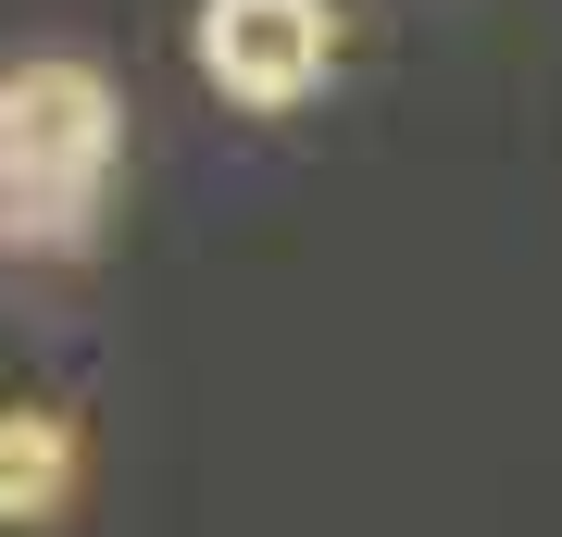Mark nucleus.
Masks as SVG:
<instances>
[{
    "instance_id": "obj_1",
    "label": "nucleus",
    "mask_w": 562,
    "mask_h": 537,
    "mask_svg": "<svg viewBox=\"0 0 562 537\" xmlns=\"http://www.w3.org/2000/svg\"><path fill=\"white\" fill-rule=\"evenodd\" d=\"M113 88L101 63L76 51H38L0 76V250H88L101 225V188H113Z\"/></svg>"
},
{
    "instance_id": "obj_2",
    "label": "nucleus",
    "mask_w": 562,
    "mask_h": 537,
    "mask_svg": "<svg viewBox=\"0 0 562 537\" xmlns=\"http://www.w3.org/2000/svg\"><path fill=\"white\" fill-rule=\"evenodd\" d=\"M338 63V13L325 0H201V76L238 113H288Z\"/></svg>"
},
{
    "instance_id": "obj_3",
    "label": "nucleus",
    "mask_w": 562,
    "mask_h": 537,
    "mask_svg": "<svg viewBox=\"0 0 562 537\" xmlns=\"http://www.w3.org/2000/svg\"><path fill=\"white\" fill-rule=\"evenodd\" d=\"M76 513V425L63 413H0V525H63Z\"/></svg>"
}]
</instances>
